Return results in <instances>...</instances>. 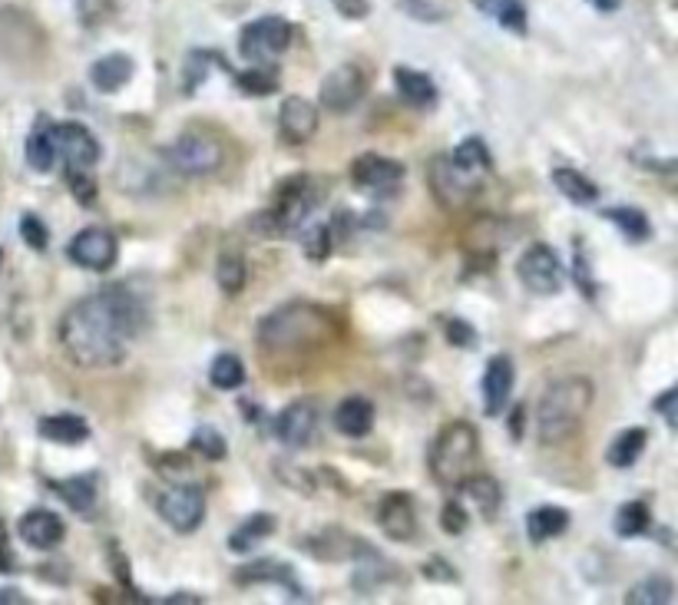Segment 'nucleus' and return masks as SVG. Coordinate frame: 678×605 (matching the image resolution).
<instances>
[{
	"instance_id": "15",
	"label": "nucleus",
	"mask_w": 678,
	"mask_h": 605,
	"mask_svg": "<svg viewBox=\"0 0 678 605\" xmlns=\"http://www.w3.org/2000/svg\"><path fill=\"white\" fill-rule=\"evenodd\" d=\"M430 186H434V196L440 202L460 205L483 186V179L470 176V172H464V169H457L450 159H434V166H430Z\"/></svg>"
},
{
	"instance_id": "16",
	"label": "nucleus",
	"mask_w": 678,
	"mask_h": 605,
	"mask_svg": "<svg viewBox=\"0 0 678 605\" xmlns=\"http://www.w3.org/2000/svg\"><path fill=\"white\" fill-rule=\"evenodd\" d=\"M278 133L285 143L305 146L318 133V106L308 103L305 96H285L282 110H278Z\"/></svg>"
},
{
	"instance_id": "10",
	"label": "nucleus",
	"mask_w": 678,
	"mask_h": 605,
	"mask_svg": "<svg viewBox=\"0 0 678 605\" xmlns=\"http://www.w3.org/2000/svg\"><path fill=\"white\" fill-rule=\"evenodd\" d=\"M351 182L354 189L368 192L374 199H384L391 192L401 189L404 182V166L397 159H387L378 153H364L351 162Z\"/></svg>"
},
{
	"instance_id": "53",
	"label": "nucleus",
	"mask_w": 678,
	"mask_h": 605,
	"mask_svg": "<svg viewBox=\"0 0 678 605\" xmlns=\"http://www.w3.org/2000/svg\"><path fill=\"white\" fill-rule=\"evenodd\" d=\"M163 602H169V605H176V602H179V605H186V602H189V605H199L202 599H199V596H189V592H176V596H169V599H163Z\"/></svg>"
},
{
	"instance_id": "41",
	"label": "nucleus",
	"mask_w": 678,
	"mask_h": 605,
	"mask_svg": "<svg viewBox=\"0 0 678 605\" xmlns=\"http://www.w3.org/2000/svg\"><path fill=\"white\" fill-rule=\"evenodd\" d=\"M189 444H192V450H199L206 460H225V437L212 424H202V427L192 430Z\"/></svg>"
},
{
	"instance_id": "49",
	"label": "nucleus",
	"mask_w": 678,
	"mask_h": 605,
	"mask_svg": "<svg viewBox=\"0 0 678 605\" xmlns=\"http://www.w3.org/2000/svg\"><path fill=\"white\" fill-rule=\"evenodd\" d=\"M675 404H678V391H675V387H669V391H665L662 397H655V410H659V414L665 417V424H669V427H678Z\"/></svg>"
},
{
	"instance_id": "18",
	"label": "nucleus",
	"mask_w": 678,
	"mask_h": 605,
	"mask_svg": "<svg viewBox=\"0 0 678 605\" xmlns=\"http://www.w3.org/2000/svg\"><path fill=\"white\" fill-rule=\"evenodd\" d=\"M513 377L516 371L507 354H497V358L487 364V371H483V410H487L490 417L507 407L513 394Z\"/></svg>"
},
{
	"instance_id": "22",
	"label": "nucleus",
	"mask_w": 678,
	"mask_h": 605,
	"mask_svg": "<svg viewBox=\"0 0 678 605\" xmlns=\"http://www.w3.org/2000/svg\"><path fill=\"white\" fill-rule=\"evenodd\" d=\"M133 70H136L133 57H126V53H106V57H100L90 67V83L100 93H116L133 80Z\"/></svg>"
},
{
	"instance_id": "19",
	"label": "nucleus",
	"mask_w": 678,
	"mask_h": 605,
	"mask_svg": "<svg viewBox=\"0 0 678 605\" xmlns=\"http://www.w3.org/2000/svg\"><path fill=\"white\" fill-rule=\"evenodd\" d=\"M63 520L53 510H30L20 520V539L34 549H53L63 543Z\"/></svg>"
},
{
	"instance_id": "34",
	"label": "nucleus",
	"mask_w": 678,
	"mask_h": 605,
	"mask_svg": "<svg viewBox=\"0 0 678 605\" xmlns=\"http://www.w3.org/2000/svg\"><path fill=\"white\" fill-rule=\"evenodd\" d=\"M215 282L225 291V295H239L249 282V272H245V258L235 248H225L219 255V265H215Z\"/></svg>"
},
{
	"instance_id": "17",
	"label": "nucleus",
	"mask_w": 678,
	"mask_h": 605,
	"mask_svg": "<svg viewBox=\"0 0 678 605\" xmlns=\"http://www.w3.org/2000/svg\"><path fill=\"white\" fill-rule=\"evenodd\" d=\"M315 430H318V410L308 401L288 404L282 414L275 417V437L292 450L311 444V440H315Z\"/></svg>"
},
{
	"instance_id": "36",
	"label": "nucleus",
	"mask_w": 678,
	"mask_h": 605,
	"mask_svg": "<svg viewBox=\"0 0 678 605\" xmlns=\"http://www.w3.org/2000/svg\"><path fill=\"white\" fill-rule=\"evenodd\" d=\"M675 599V586L665 576H649L629 589V605H669Z\"/></svg>"
},
{
	"instance_id": "56",
	"label": "nucleus",
	"mask_w": 678,
	"mask_h": 605,
	"mask_svg": "<svg viewBox=\"0 0 678 605\" xmlns=\"http://www.w3.org/2000/svg\"><path fill=\"white\" fill-rule=\"evenodd\" d=\"M0 262H4V252H0Z\"/></svg>"
},
{
	"instance_id": "32",
	"label": "nucleus",
	"mask_w": 678,
	"mask_h": 605,
	"mask_svg": "<svg viewBox=\"0 0 678 605\" xmlns=\"http://www.w3.org/2000/svg\"><path fill=\"white\" fill-rule=\"evenodd\" d=\"M53 490L60 493V500L70 506L73 513H86L96 503V477L86 473V477H73V480H60L50 483Z\"/></svg>"
},
{
	"instance_id": "20",
	"label": "nucleus",
	"mask_w": 678,
	"mask_h": 605,
	"mask_svg": "<svg viewBox=\"0 0 678 605\" xmlns=\"http://www.w3.org/2000/svg\"><path fill=\"white\" fill-rule=\"evenodd\" d=\"M374 427V404L368 397L354 394V397H344V401L335 407V430L351 440H361L368 437Z\"/></svg>"
},
{
	"instance_id": "26",
	"label": "nucleus",
	"mask_w": 678,
	"mask_h": 605,
	"mask_svg": "<svg viewBox=\"0 0 678 605\" xmlns=\"http://www.w3.org/2000/svg\"><path fill=\"white\" fill-rule=\"evenodd\" d=\"M645 440H649V434H645L642 427H629V430H622V434L612 440V447L606 450V460H609V467H616V470H629V467H636V460L642 457V450H645Z\"/></svg>"
},
{
	"instance_id": "30",
	"label": "nucleus",
	"mask_w": 678,
	"mask_h": 605,
	"mask_svg": "<svg viewBox=\"0 0 678 605\" xmlns=\"http://www.w3.org/2000/svg\"><path fill=\"white\" fill-rule=\"evenodd\" d=\"M480 14L497 20L500 27H507L510 34H526V7L520 0H473Z\"/></svg>"
},
{
	"instance_id": "51",
	"label": "nucleus",
	"mask_w": 678,
	"mask_h": 605,
	"mask_svg": "<svg viewBox=\"0 0 678 605\" xmlns=\"http://www.w3.org/2000/svg\"><path fill=\"white\" fill-rule=\"evenodd\" d=\"M17 602H27L24 592L17 589H0V605H17Z\"/></svg>"
},
{
	"instance_id": "48",
	"label": "nucleus",
	"mask_w": 678,
	"mask_h": 605,
	"mask_svg": "<svg viewBox=\"0 0 678 605\" xmlns=\"http://www.w3.org/2000/svg\"><path fill=\"white\" fill-rule=\"evenodd\" d=\"M401 10H407V14L417 17V20H427V24H434V20H444V10L434 7L430 0H401Z\"/></svg>"
},
{
	"instance_id": "1",
	"label": "nucleus",
	"mask_w": 678,
	"mask_h": 605,
	"mask_svg": "<svg viewBox=\"0 0 678 605\" xmlns=\"http://www.w3.org/2000/svg\"><path fill=\"white\" fill-rule=\"evenodd\" d=\"M143 328V305L123 288L77 301L60 321V344L77 367H113Z\"/></svg>"
},
{
	"instance_id": "50",
	"label": "nucleus",
	"mask_w": 678,
	"mask_h": 605,
	"mask_svg": "<svg viewBox=\"0 0 678 605\" xmlns=\"http://www.w3.org/2000/svg\"><path fill=\"white\" fill-rule=\"evenodd\" d=\"M424 576H427L430 582H457L454 566L444 563V559H430V563L424 566Z\"/></svg>"
},
{
	"instance_id": "3",
	"label": "nucleus",
	"mask_w": 678,
	"mask_h": 605,
	"mask_svg": "<svg viewBox=\"0 0 678 605\" xmlns=\"http://www.w3.org/2000/svg\"><path fill=\"white\" fill-rule=\"evenodd\" d=\"M593 397L596 387L589 377H563V381H556L540 397V407H536V427H540L543 444H559L569 434H576L589 414V407H593Z\"/></svg>"
},
{
	"instance_id": "55",
	"label": "nucleus",
	"mask_w": 678,
	"mask_h": 605,
	"mask_svg": "<svg viewBox=\"0 0 678 605\" xmlns=\"http://www.w3.org/2000/svg\"><path fill=\"white\" fill-rule=\"evenodd\" d=\"M4 539H7V536H4V523H0V543H4Z\"/></svg>"
},
{
	"instance_id": "28",
	"label": "nucleus",
	"mask_w": 678,
	"mask_h": 605,
	"mask_svg": "<svg viewBox=\"0 0 678 605\" xmlns=\"http://www.w3.org/2000/svg\"><path fill=\"white\" fill-rule=\"evenodd\" d=\"M239 586H249V582H278V586H288L292 596H301V586L295 582V569L292 566H278V563H255V566H245L239 569V576H235Z\"/></svg>"
},
{
	"instance_id": "54",
	"label": "nucleus",
	"mask_w": 678,
	"mask_h": 605,
	"mask_svg": "<svg viewBox=\"0 0 678 605\" xmlns=\"http://www.w3.org/2000/svg\"><path fill=\"white\" fill-rule=\"evenodd\" d=\"M596 10H602V14H612V10H619V4L622 0H589Z\"/></svg>"
},
{
	"instance_id": "9",
	"label": "nucleus",
	"mask_w": 678,
	"mask_h": 605,
	"mask_svg": "<svg viewBox=\"0 0 678 605\" xmlns=\"http://www.w3.org/2000/svg\"><path fill=\"white\" fill-rule=\"evenodd\" d=\"M516 278H520L526 291L546 298L563 288V265H559V258L550 245L536 242L526 248L520 255V262H516Z\"/></svg>"
},
{
	"instance_id": "23",
	"label": "nucleus",
	"mask_w": 678,
	"mask_h": 605,
	"mask_svg": "<svg viewBox=\"0 0 678 605\" xmlns=\"http://www.w3.org/2000/svg\"><path fill=\"white\" fill-rule=\"evenodd\" d=\"M53 123L47 116H40L37 126L30 129L27 136V146H24V156H27V166L34 172H50L57 166V146H53Z\"/></svg>"
},
{
	"instance_id": "31",
	"label": "nucleus",
	"mask_w": 678,
	"mask_h": 605,
	"mask_svg": "<svg viewBox=\"0 0 678 605\" xmlns=\"http://www.w3.org/2000/svg\"><path fill=\"white\" fill-rule=\"evenodd\" d=\"M272 533H275V516L272 513H255L229 536V549L232 553H249L255 543H262V539L272 536Z\"/></svg>"
},
{
	"instance_id": "39",
	"label": "nucleus",
	"mask_w": 678,
	"mask_h": 605,
	"mask_svg": "<svg viewBox=\"0 0 678 605\" xmlns=\"http://www.w3.org/2000/svg\"><path fill=\"white\" fill-rule=\"evenodd\" d=\"M331 245H335V232H331L325 222L301 225V248H305L311 262H325L331 255Z\"/></svg>"
},
{
	"instance_id": "27",
	"label": "nucleus",
	"mask_w": 678,
	"mask_h": 605,
	"mask_svg": "<svg viewBox=\"0 0 678 605\" xmlns=\"http://www.w3.org/2000/svg\"><path fill=\"white\" fill-rule=\"evenodd\" d=\"M553 186L573 205H593L599 202V186L589 176H583L579 169H556L553 172Z\"/></svg>"
},
{
	"instance_id": "43",
	"label": "nucleus",
	"mask_w": 678,
	"mask_h": 605,
	"mask_svg": "<svg viewBox=\"0 0 678 605\" xmlns=\"http://www.w3.org/2000/svg\"><path fill=\"white\" fill-rule=\"evenodd\" d=\"M209 60H212V53H202V50L189 53V60H186V83H182V90L196 93L199 83H206V77H209Z\"/></svg>"
},
{
	"instance_id": "2",
	"label": "nucleus",
	"mask_w": 678,
	"mask_h": 605,
	"mask_svg": "<svg viewBox=\"0 0 678 605\" xmlns=\"http://www.w3.org/2000/svg\"><path fill=\"white\" fill-rule=\"evenodd\" d=\"M335 338V318L318 305H285L258 324V344L272 354L308 351Z\"/></svg>"
},
{
	"instance_id": "38",
	"label": "nucleus",
	"mask_w": 678,
	"mask_h": 605,
	"mask_svg": "<svg viewBox=\"0 0 678 605\" xmlns=\"http://www.w3.org/2000/svg\"><path fill=\"white\" fill-rule=\"evenodd\" d=\"M209 381L212 387H219V391H239L245 384V367L235 354H219V358L212 361Z\"/></svg>"
},
{
	"instance_id": "52",
	"label": "nucleus",
	"mask_w": 678,
	"mask_h": 605,
	"mask_svg": "<svg viewBox=\"0 0 678 605\" xmlns=\"http://www.w3.org/2000/svg\"><path fill=\"white\" fill-rule=\"evenodd\" d=\"M510 434H513V437H520V434H523V407H516V410H513V417H510Z\"/></svg>"
},
{
	"instance_id": "6",
	"label": "nucleus",
	"mask_w": 678,
	"mask_h": 605,
	"mask_svg": "<svg viewBox=\"0 0 678 605\" xmlns=\"http://www.w3.org/2000/svg\"><path fill=\"white\" fill-rule=\"evenodd\" d=\"M292 43V24L285 17H258L252 24L242 27L239 34V53L252 63H268L275 60L278 53L288 50Z\"/></svg>"
},
{
	"instance_id": "24",
	"label": "nucleus",
	"mask_w": 678,
	"mask_h": 605,
	"mask_svg": "<svg viewBox=\"0 0 678 605\" xmlns=\"http://www.w3.org/2000/svg\"><path fill=\"white\" fill-rule=\"evenodd\" d=\"M394 86L397 93L404 96L411 106H421V110H430V106L437 103V86L434 80L427 77L421 70H411V67H397L394 70Z\"/></svg>"
},
{
	"instance_id": "7",
	"label": "nucleus",
	"mask_w": 678,
	"mask_h": 605,
	"mask_svg": "<svg viewBox=\"0 0 678 605\" xmlns=\"http://www.w3.org/2000/svg\"><path fill=\"white\" fill-rule=\"evenodd\" d=\"M163 153L169 166L182 172V176H209V172L222 166V146L206 133H182Z\"/></svg>"
},
{
	"instance_id": "13",
	"label": "nucleus",
	"mask_w": 678,
	"mask_h": 605,
	"mask_svg": "<svg viewBox=\"0 0 678 605\" xmlns=\"http://www.w3.org/2000/svg\"><path fill=\"white\" fill-rule=\"evenodd\" d=\"M321 106L331 113H348L358 106V100L364 96V73L354 63H344V67L331 70L325 80H321Z\"/></svg>"
},
{
	"instance_id": "12",
	"label": "nucleus",
	"mask_w": 678,
	"mask_h": 605,
	"mask_svg": "<svg viewBox=\"0 0 678 605\" xmlns=\"http://www.w3.org/2000/svg\"><path fill=\"white\" fill-rule=\"evenodd\" d=\"M50 129L57 156H63L67 166L90 169L100 162V143H96V136L83 123H53Z\"/></svg>"
},
{
	"instance_id": "37",
	"label": "nucleus",
	"mask_w": 678,
	"mask_h": 605,
	"mask_svg": "<svg viewBox=\"0 0 678 605\" xmlns=\"http://www.w3.org/2000/svg\"><path fill=\"white\" fill-rule=\"evenodd\" d=\"M235 86H239L245 96H272L278 90V73L272 63L252 67V70H239L235 73Z\"/></svg>"
},
{
	"instance_id": "44",
	"label": "nucleus",
	"mask_w": 678,
	"mask_h": 605,
	"mask_svg": "<svg viewBox=\"0 0 678 605\" xmlns=\"http://www.w3.org/2000/svg\"><path fill=\"white\" fill-rule=\"evenodd\" d=\"M20 235H24V242L34 248V252H43V248H47V242H50V235H47V225H43L37 215H24V219H20Z\"/></svg>"
},
{
	"instance_id": "29",
	"label": "nucleus",
	"mask_w": 678,
	"mask_h": 605,
	"mask_svg": "<svg viewBox=\"0 0 678 605\" xmlns=\"http://www.w3.org/2000/svg\"><path fill=\"white\" fill-rule=\"evenodd\" d=\"M450 162H454L457 169H464V172H470V176H480V179L493 169L490 149H487V143H483L480 136L464 139V143H460V146L454 149V156H450Z\"/></svg>"
},
{
	"instance_id": "45",
	"label": "nucleus",
	"mask_w": 678,
	"mask_h": 605,
	"mask_svg": "<svg viewBox=\"0 0 678 605\" xmlns=\"http://www.w3.org/2000/svg\"><path fill=\"white\" fill-rule=\"evenodd\" d=\"M573 282L579 285V291H583L586 298L596 295V285H593V272H589V262L583 255V245L576 242V255H573Z\"/></svg>"
},
{
	"instance_id": "5",
	"label": "nucleus",
	"mask_w": 678,
	"mask_h": 605,
	"mask_svg": "<svg viewBox=\"0 0 678 605\" xmlns=\"http://www.w3.org/2000/svg\"><path fill=\"white\" fill-rule=\"evenodd\" d=\"M318 199H321L318 182L301 172V176H292L278 189L275 205L265 215H258L255 225L265 229L262 235H292L305 225L308 215L318 209Z\"/></svg>"
},
{
	"instance_id": "14",
	"label": "nucleus",
	"mask_w": 678,
	"mask_h": 605,
	"mask_svg": "<svg viewBox=\"0 0 678 605\" xmlns=\"http://www.w3.org/2000/svg\"><path fill=\"white\" fill-rule=\"evenodd\" d=\"M378 523H381L387 539H394V543H411V539L417 536V506H414V500L404 490L387 493L378 506Z\"/></svg>"
},
{
	"instance_id": "33",
	"label": "nucleus",
	"mask_w": 678,
	"mask_h": 605,
	"mask_svg": "<svg viewBox=\"0 0 678 605\" xmlns=\"http://www.w3.org/2000/svg\"><path fill=\"white\" fill-rule=\"evenodd\" d=\"M602 215H606V219L622 232V239H629V242H645L652 235V225H649V219H645L642 209H632V205H616V209H606Z\"/></svg>"
},
{
	"instance_id": "40",
	"label": "nucleus",
	"mask_w": 678,
	"mask_h": 605,
	"mask_svg": "<svg viewBox=\"0 0 678 605\" xmlns=\"http://www.w3.org/2000/svg\"><path fill=\"white\" fill-rule=\"evenodd\" d=\"M649 523H652V513H649V506L645 503H626V506H619V513H616V533L622 536V539H632V536H642L645 529H649Z\"/></svg>"
},
{
	"instance_id": "4",
	"label": "nucleus",
	"mask_w": 678,
	"mask_h": 605,
	"mask_svg": "<svg viewBox=\"0 0 678 605\" xmlns=\"http://www.w3.org/2000/svg\"><path fill=\"white\" fill-rule=\"evenodd\" d=\"M480 453V437L477 427L467 424V420H454L447 424L430 444V473L440 486H460L464 477H470V467L477 463Z\"/></svg>"
},
{
	"instance_id": "21",
	"label": "nucleus",
	"mask_w": 678,
	"mask_h": 605,
	"mask_svg": "<svg viewBox=\"0 0 678 605\" xmlns=\"http://www.w3.org/2000/svg\"><path fill=\"white\" fill-rule=\"evenodd\" d=\"M37 434L50 444L77 447L83 440H90V424L80 414H50L37 420Z\"/></svg>"
},
{
	"instance_id": "11",
	"label": "nucleus",
	"mask_w": 678,
	"mask_h": 605,
	"mask_svg": "<svg viewBox=\"0 0 678 605\" xmlns=\"http://www.w3.org/2000/svg\"><path fill=\"white\" fill-rule=\"evenodd\" d=\"M67 255L73 265L86 268V272H110L116 265V235L110 229H83L77 239L67 245Z\"/></svg>"
},
{
	"instance_id": "25",
	"label": "nucleus",
	"mask_w": 678,
	"mask_h": 605,
	"mask_svg": "<svg viewBox=\"0 0 678 605\" xmlns=\"http://www.w3.org/2000/svg\"><path fill=\"white\" fill-rule=\"evenodd\" d=\"M569 529V513L563 506H536V510L526 516V536L530 543H546V539L563 536Z\"/></svg>"
},
{
	"instance_id": "35",
	"label": "nucleus",
	"mask_w": 678,
	"mask_h": 605,
	"mask_svg": "<svg viewBox=\"0 0 678 605\" xmlns=\"http://www.w3.org/2000/svg\"><path fill=\"white\" fill-rule=\"evenodd\" d=\"M460 490H464L467 500L477 506V510L483 516H493L500 510V483L493 477H464V483H460Z\"/></svg>"
},
{
	"instance_id": "46",
	"label": "nucleus",
	"mask_w": 678,
	"mask_h": 605,
	"mask_svg": "<svg viewBox=\"0 0 678 605\" xmlns=\"http://www.w3.org/2000/svg\"><path fill=\"white\" fill-rule=\"evenodd\" d=\"M447 341L454 344V348H477L480 338H477V331H473V324L454 318V321H447Z\"/></svg>"
},
{
	"instance_id": "42",
	"label": "nucleus",
	"mask_w": 678,
	"mask_h": 605,
	"mask_svg": "<svg viewBox=\"0 0 678 605\" xmlns=\"http://www.w3.org/2000/svg\"><path fill=\"white\" fill-rule=\"evenodd\" d=\"M67 186L73 192V199H77L80 205H86V209H90V205L96 202V196H100L96 179L86 169H77V166H67Z\"/></svg>"
},
{
	"instance_id": "47",
	"label": "nucleus",
	"mask_w": 678,
	"mask_h": 605,
	"mask_svg": "<svg viewBox=\"0 0 678 605\" xmlns=\"http://www.w3.org/2000/svg\"><path fill=\"white\" fill-rule=\"evenodd\" d=\"M440 526H444L450 536L467 533V510L460 503H447L444 510H440Z\"/></svg>"
},
{
	"instance_id": "8",
	"label": "nucleus",
	"mask_w": 678,
	"mask_h": 605,
	"mask_svg": "<svg viewBox=\"0 0 678 605\" xmlns=\"http://www.w3.org/2000/svg\"><path fill=\"white\" fill-rule=\"evenodd\" d=\"M156 510L176 533H196L206 520V496L196 483H176L156 500Z\"/></svg>"
}]
</instances>
